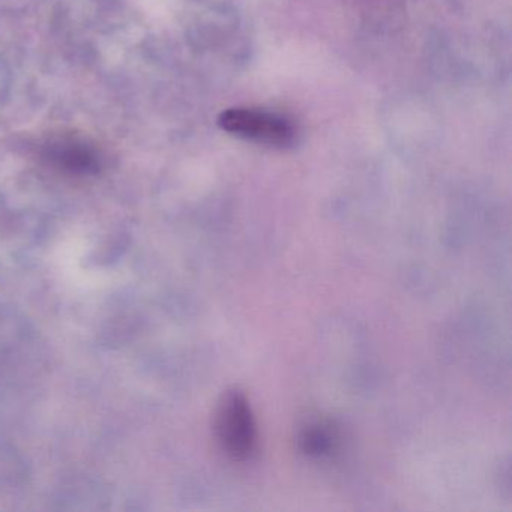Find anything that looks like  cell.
Instances as JSON below:
<instances>
[{
	"label": "cell",
	"mask_w": 512,
	"mask_h": 512,
	"mask_svg": "<svg viewBox=\"0 0 512 512\" xmlns=\"http://www.w3.org/2000/svg\"><path fill=\"white\" fill-rule=\"evenodd\" d=\"M218 442L221 449L235 461H248L257 452V425L253 410L242 392L226 394L218 407Z\"/></svg>",
	"instance_id": "6da1fadb"
},
{
	"label": "cell",
	"mask_w": 512,
	"mask_h": 512,
	"mask_svg": "<svg viewBox=\"0 0 512 512\" xmlns=\"http://www.w3.org/2000/svg\"><path fill=\"white\" fill-rule=\"evenodd\" d=\"M299 445L310 457H325L334 451L337 445V433L332 430L331 425L314 422L301 431Z\"/></svg>",
	"instance_id": "3957f363"
},
{
	"label": "cell",
	"mask_w": 512,
	"mask_h": 512,
	"mask_svg": "<svg viewBox=\"0 0 512 512\" xmlns=\"http://www.w3.org/2000/svg\"><path fill=\"white\" fill-rule=\"evenodd\" d=\"M221 130L260 145L289 148L295 143L296 128L278 113L257 109H230L218 118Z\"/></svg>",
	"instance_id": "7a4b0ae2"
}]
</instances>
